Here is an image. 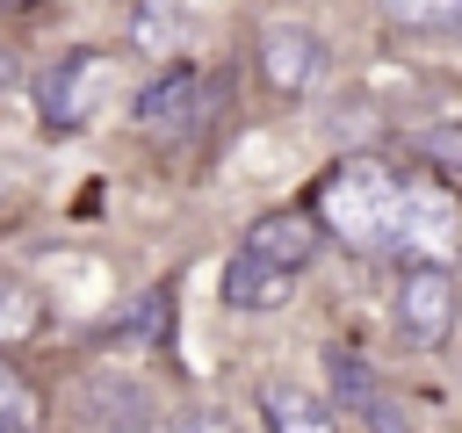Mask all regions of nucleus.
Instances as JSON below:
<instances>
[{
  "mask_svg": "<svg viewBox=\"0 0 462 433\" xmlns=\"http://www.w3.org/2000/svg\"><path fill=\"white\" fill-rule=\"evenodd\" d=\"M318 216L361 245V253H390L397 245V216H404V180L383 159H346L325 188H318Z\"/></svg>",
  "mask_w": 462,
  "mask_h": 433,
  "instance_id": "f257e3e1",
  "label": "nucleus"
},
{
  "mask_svg": "<svg viewBox=\"0 0 462 433\" xmlns=\"http://www.w3.org/2000/svg\"><path fill=\"white\" fill-rule=\"evenodd\" d=\"M397 260L411 267H448L462 253V202L433 180H404V216H397Z\"/></svg>",
  "mask_w": 462,
  "mask_h": 433,
  "instance_id": "f03ea898",
  "label": "nucleus"
},
{
  "mask_svg": "<svg viewBox=\"0 0 462 433\" xmlns=\"http://www.w3.org/2000/svg\"><path fill=\"white\" fill-rule=\"evenodd\" d=\"M209 108H217V87L195 72V65H173V72H159L144 94H137V130L144 137H188V130H202L209 123Z\"/></svg>",
  "mask_w": 462,
  "mask_h": 433,
  "instance_id": "7ed1b4c3",
  "label": "nucleus"
},
{
  "mask_svg": "<svg viewBox=\"0 0 462 433\" xmlns=\"http://www.w3.org/2000/svg\"><path fill=\"white\" fill-rule=\"evenodd\" d=\"M101 94H108V58H101V51H72V58H58V65L43 72V87H36L51 130H79V123L101 108Z\"/></svg>",
  "mask_w": 462,
  "mask_h": 433,
  "instance_id": "20e7f679",
  "label": "nucleus"
},
{
  "mask_svg": "<svg viewBox=\"0 0 462 433\" xmlns=\"http://www.w3.org/2000/svg\"><path fill=\"white\" fill-rule=\"evenodd\" d=\"M79 433H152V390L137 375H87L72 390Z\"/></svg>",
  "mask_w": 462,
  "mask_h": 433,
  "instance_id": "39448f33",
  "label": "nucleus"
},
{
  "mask_svg": "<svg viewBox=\"0 0 462 433\" xmlns=\"http://www.w3.org/2000/svg\"><path fill=\"white\" fill-rule=\"evenodd\" d=\"M455 325V274L448 267H404L397 281V332L411 346H440Z\"/></svg>",
  "mask_w": 462,
  "mask_h": 433,
  "instance_id": "423d86ee",
  "label": "nucleus"
},
{
  "mask_svg": "<svg viewBox=\"0 0 462 433\" xmlns=\"http://www.w3.org/2000/svg\"><path fill=\"white\" fill-rule=\"evenodd\" d=\"M260 72H267L282 94H303V87L325 72V51H318V36H310V29H296V22H274V29L260 36Z\"/></svg>",
  "mask_w": 462,
  "mask_h": 433,
  "instance_id": "0eeeda50",
  "label": "nucleus"
},
{
  "mask_svg": "<svg viewBox=\"0 0 462 433\" xmlns=\"http://www.w3.org/2000/svg\"><path fill=\"white\" fill-rule=\"evenodd\" d=\"M289 267H274V260H260V253H231V267H224V303L231 310H274V303H289Z\"/></svg>",
  "mask_w": 462,
  "mask_h": 433,
  "instance_id": "6e6552de",
  "label": "nucleus"
},
{
  "mask_svg": "<svg viewBox=\"0 0 462 433\" xmlns=\"http://www.w3.org/2000/svg\"><path fill=\"white\" fill-rule=\"evenodd\" d=\"M245 253H260V260H274V267L303 274V260L318 253V231H310V216H289V209H274V216H260V224L245 231Z\"/></svg>",
  "mask_w": 462,
  "mask_h": 433,
  "instance_id": "1a4fd4ad",
  "label": "nucleus"
},
{
  "mask_svg": "<svg viewBox=\"0 0 462 433\" xmlns=\"http://www.w3.org/2000/svg\"><path fill=\"white\" fill-rule=\"evenodd\" d=\"M260 419H267V433H339L332 404L310 397V390H296V382H267L260 390Z\"/></svg>",
  "mask_w": 462,
  "mask_h": 433,
  "instance_id": "9d476101",
  "label": "nucleus"
},
{
  "mask_svg": "<svg viewBox=\"0 0 462 433\" xmlns=\"http://www.w3.org/2000/svg\"><path fill=\"white\" fill-rule=\"evenodd\" d=\"M180 0H137V22H130V36L144 43V51H166V43H180Z\"/></svg>",
  "mask_w": 462,
  "mask_h": 433,
  "instance_id": "9b49d317",
  "label": "nucleus"
},
{
  "mask_svg": "<svg viewBox=\"0 0 462 433\" xmlns=\"http://www.w3.org/2000/svg\"><path fill=\"white\" fill-rule=\"evenodd\" d=\"M0 433H36V397L14 368H0Z\"/></svg>",
  "mask_w": 462,
  "mask_h": 433,
  "instance_id": "f8f14e48",
  "label": "nucleus"
},
{
  "mask_svg": "<svg viewBox=\"0 0 462 433\" xmlns=\"http://www.w3.org/2000/svg\"><path fill=\"white\" fill-rule=\"evenodd\" d=\"M36 332V296L29 289H0V339H22Z\"/></svg>",
  "mask_w": 462,
  "mask_h": 433,
  "instance_id": "ddd939ff",
  "label": "nucleus"
},
{
  "mask_svg": "<svg viewBox=\"0 0 462 433\" xmlns=\"http://www.w3.org/2000/svg\"><path fill=\"white\" fill-rule=\"evenodd\" d=\"M390 14L411 29H433V22H462V0H390Z\"/></svg>",
  "mask_w": 462,
  "mask_h": 433,
  "instance_id": "4468645a",
  "label": "nucleus"
},
{
  "mask_svg": "<svg viewBox=\"0 0 462 433\" xmlns=\"http://www.w3.org/2000/svg\"><path fill=\"white\" fill-rule=\"evenodd\" d=\"M166 433H238V419H231V411H217V404H195V411H173V419H166Z\"/></svg>",
  "mask_w": 462,
  "mask_h": 433,
  "instance_id": "2eb2a0df",
  "label": "nucleus"
},
{
  "mask_svg": "<svg viewBox=\"0 0 462 433\" xmlns=\"http://www.w3.org/2000/svg\"><path fill=\"white\" fill-rule=\"evenodd\" d=\"M7 72H14V65H7V58H0V87H7Z\"/></svg>",
  "mask_w": 462,
  "mask_h": 433,
  "instance_id": "dca6fc26",
  "label": "nucleus"
}]
</instances>
